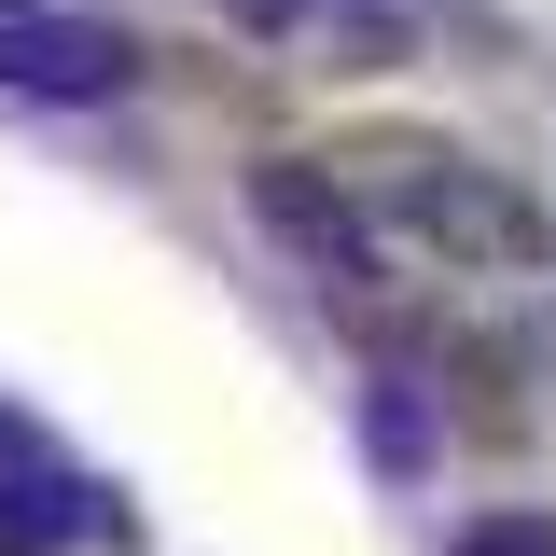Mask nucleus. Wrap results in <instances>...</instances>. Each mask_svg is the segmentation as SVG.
<instances>
[{
	"label": "nucleus",
	"mask_w": 556,
	"mask_h": 556,
	"mask_svg": "<svg viewBox=\"0 0 556 556\" xmlns=\"http://www.w3.org/2000/svg\"><path fill=\"white\" fill-rule=\"evenodd\" d=\"M362 431H376V473H417V459H431V417H417L404 376H376V417H362Z\"/></svg>",
	"instance_id": "obj_4"
},
{
	"label": "nucleus",
	"mask_w": 556,
	"mask_h": 556,
	"mask_svg": "<svg viewBox=\"0 0 556 556\" xmlns=\"http://www.w3.org/2000/svg\"><path fill=\"white\" fill-rule=\"evenodd\" d=\"M0 84H28V98H126L139 84V42L126 28H98V14H56V0H0Z\"/></svg>",
	"instance_id": "obj_3"
},
{
	"label": "nucleus",
	"mask_w": 556,
	"mask_h": 556,
	"mask_svg": "<svg viewBox=\"0 0 556 556\" xmlns=\"http://www.w3.org/2000/svg\"><path fill=\"white\" fill-rule=\"evenodd\" d=\"M459 556H556L543 515H486V529H459Z\"/></svg>",
	"instance_id": "obj_5"
},
{
	"label": "nucleus",
	"mask_w": 556,
	"mask_h": 556,
	"mask_svg": "<svg viewBox=\"0 0 556 556\" xmlns=\"http://www.w3.org/2000/svg\"><path fill=\"white\" fill-rule=\"evenodd\" d=\"M251 223H265L278 251H306L320 292H376V223L348 195L334 167H306V153H251Z\"/></svg>",
	"instance_id": "obj_2"
},
{
	"label": "nucleus",
	"mask_w": 556,
	"mask_h": 556,
	"mask_svg": "<svg viewBox=\"0 0 556 556\" xmlns=\"http://www.w3.org/2000/svg\"><path fill=\"white\" fill-rule=\"evenodd\" d=\"M334 181L376 208V223H404V237H431V251H459V265H529V251H543V208L515 195L501 167L445 153V139H362Z\"/></svg>",
	"instance_id": "obj_1"
}]
</instances>
